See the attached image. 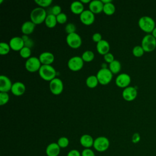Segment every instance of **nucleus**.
<instances>
[{
  "instance_id": "f257e3e1",
  "label": "nucleus",
  "mask_w": 156,
  "mask_h": 156,
  "mask_svg": "<svg viewBox=\"0 0 156 156\" xmlns=\"http://www.w3.org/2000/svg\"><path fill=\"white\" fill-rule=\"evenodd\" d=\"M138 24L141 30L147 34L152 33L156 27L154 20L147 15L140 17L138 20Z\"/></svg>"
},
{
  "instance_id": "f03ea898",
  "label": "nucleus",
  "mask_w": 156,
  "mask_h": 156,
  "mask_svg": "<svg viewBox=\"0 0 156 156\" xmlns=\"http://www.w3.org/2000/svg\"><path fill=\"white\" fill-rule=\"evenodd\" d=\"M47 15V12L44 9L40 7L34 8L30 14V21L35 25L40 24L44 22Z\"/></svg>"
},
{
  "instance_id": "7ed1b4c3",
  "label": "nucleus",
  "mask_w": 156,
  "mask_h": 156,
  "mask_svg": "<svg viewBox=\"0 0 156 156\" xmlns=\"http://www.w3.org/2000/svg\"><path fill=\"white\" fill-rule=\"evenodd\" d=\"M40 77L46 81H51L56 77L57 72L52 65H42L38 71Z\"/></svg>"
},
{
  "instance_id": "20e7f679",
  "label": "nucleus",
  "mask_w": 156,
  "mask_h": 156,
  "mask_svg": "<svg viewBox=\"0 0 156 156\" xmlns=\"http://www.w3.org/2000/svg\"><path fill=\"white\" fill-rule=\"evenodd\" d=\"M141 46L144 52H152L156 48V38L151 34H147L143 37Z\"/></svg>"
},
{
  "instance_id": "39448f33",
  "label": "nucleus",
  "mask_w": 156,
  "mask_h": 156,
  "mask_svg": "<svg viewBox=\"0 0 156 156\" xmlns=\"http://www.w3.org/2000/svg\"><path fill=\"white\" fill-rule=\"evenodd\" d=\"M96 76L98 78L99 83L102 85H106L108 84L113 78L112 73L107 68H101L98 71Z\"/></svg>"
},
{
  "instance_id": "423d86ee",
  "label": "nucleus",
  "mask_w": 156,
  "mask_h": 156,
  "mask_svg": "<svg viewBox=\"0 0 156 156\" xmlns=\"http://www.w3.org/2000/svg\"><path fill=\"white\" fill-rule=\"evenodd\" d=\"M109 146V140L105 136H100L94 139L93 147L96 151L102 152L107 151L108 149Z\"/></svg>"
},
{
  "instance_id": "0eeeda50",
  "label": "nucleus",
  "mask_w": 156,
  "mask_h": 156,
  "mask_svg": "<svg viewBox=\"0 0 156 156\" xmlns=\"http://www.w3.org/2000/svg\"><path fill=\"white\" fill-rule=\"evenodd\" d=\"M67 44L73 49H77L82 45V40L81 37L76 32L68 34L66 37Z\"/></svg>"
},
{
  "instance_id": "6e6552de",
  "label": "nucleus",
  "mask_w": 156,
  "mask_h": 156,
  "mask_svg": "<svg viewBox=\"0 0 156 156\" xmlns=\"http://www.w3.org/2000/svg\"><path fill=\"white\" fill-rule=\"evenodd\" d=\"M41 63L38 57H30L25 62V68L27 71L30 73L38 71L41 66Z\"/></svg>"
},
{
  "instance_id": "1a4fd4ad",
  "label": "nucleus",
  "mask_w": 156,
  "mask_h": 156,
  "mask_svg": "<svg viewBox=\"0 0 156 156\" xmlns=\"http://www.w3.org/2000/svg\"><path fill=\"white\" fill-rule=\"evenodd\" d=\"M84 62L80 56H73L71 57L67 63L68 68L73 71H78L83 66Z\"/></svg>"
},
{
  "instance_id": "9d476101",
  "label": "nucleus",
  "mask_w": 156,
  "mask_h": 156,
  "mask_svg": "<svg viewBox=\"0 0 156 156\" xmlns=\"http://www.w3.org/2000/svg\"><path fill=\"white\" fill-rule=\"evenodd\" d=\"M49 86L51 92L54 95L60 94L63 90V83L62 80L58 77H55L50 81Z\"/></svg>"
},
{
  "instance_id": "9b49d317",
  "label": "nucleus",
  "mask_w": 156,
  "mask_h": 156,
  "mask_svg": "<svg viewBox=\"0 0 156 156\" xmlns=\"http://www.w3.org/2000/svg\"><path fill=\"white\" fill-rule=\"evenodd\" d=\"M130 82V76L125 73L119 74L115 79V84L119 88H125L129 86Z\"/></svg>"
},
{
  "instance_id": "f8f14e48",
  "label": "nucleus",
  "mask_w": 156,
  "mask_h": 156,
  "mask_svg": "<svg viewBox=\"0 0 156 156\" xmlns=\"http://www.w3.org/2000/svg\"><path fill=\"white\" fill-rule=\"evenodd\" d=\"M137 90L136 88L132 86H129L123 89L122 92V96L123 99L126 101H132L137 97Z\"/></svg>"
},
{
  "instance_id": "ddd939ff",
  "label": "nucleus",
  "mask_w": 156,
  "mask_h": 156,
  "mask_svg": "<svg viewBox=\"0 0 156 156\" xmlns=\"http://www.w3.org/2000/svg\"><path fill=\"white\" fill-rule=\"evenodd\" d=\"M79 18L81 23L86 26L91 25L95 20L94 14L89 9L85 10L80 15Z\"/></svg>"
},
{
  "instance_id": "4468645a",
  "label": "nucleus",
  "mask_w": 156,
  "mask_h": 156,
  "mask_svg": "<svg viewBox=\"0 0 156 156\" xmlns=\"http://www.w3.org/2000/svg\"><path fill=\"white\" fill-rule=\"evenodd\" d=\"M12 50L14 51H20V50L24 46V41L21 37H13L9 43Z\"/></svg>"
},
{
  "instance_id": "2eb2a0df",
  "label": "nucleus",
  "mask_w": 156,
  "mask_h": 156,
  "mask_svg": "<svg viewBox=\"0 0 156 156\" xmlns=\"http://www.w3.org/2000/svg\"><path fill=\"white\" fill-rule=\"evenodd\" d=\"M13 83L11 80L5 75L0 76V92L7 93L11 91Z\"/></svg>"
},
{
  "instance_id": "dca6fc26",
  "label": "nucleus",
  "mask_w": 156,
  "mask_h": 156,
  "mask_svg": "<svg viewBox=\"0 0 156 156\" xmlns=\"http://www.w3.org/2000/svg\"><path fill=\"white\" fill-rule=\"evenodd\" d=\"M38 58L41 65H51L55 59L54 54L52 52L48 51L41 53Z\"/></svg>"
},
{
  "instance_id": "f3484780",
  "label": "nucleus",
  "mask_w": 156,
  "mask_h": 156,
  "mask_svg": "<svg viewBox=\"0 0 156 156\" xmlns=\"http://www.w3.org/2000/svg\"><path fill=\"white\" fill-rule=\"evenodd\" d=\"M25 91L26 86L23 82H15L13 83L11 88V92L13 95L16 96H20L23 95Z\"/></svg>"
},
{
  "instance_id": "a211bd4d",
  "label": "nucleus",
  "mask_w": 156,
  "mask_h": 156,
  "mask_svg": "<svg viewBox=\"0 0 156 156\" xmlns=\"http://www.w3.org/2000/svg\"><path fill=\"white\" fill-rule=\"evenodd\" d=\"M88 7L89 10L94 14H98L103 12L104 4L101 0H93L89 3Z\"/></svg>"
},
{
  "instance_id": "6ab92c4d",
  "label": "nucleus",
  "mask_w": 156,
  "mask_h": 156,
  "mask_svg": "<svg viewBox=\"0 0 156 156\" xmlns=\"http://www.w3.org/2000/svg\"><path fill=\"white\" fill-rule=\"evenodd\" d=\"M110 48V46L109 43L104 39L96 44V50L101 55H104L105 54L108 53Z\"/></svg>"
},
{
  "instance_id": "aec40b11",
  "label": "nucleus",
  "mask_w": 156,
  "mask_h": 156,
  "mask_svg": "<svg viewBox=\"0 0 156 156\" xmlns=\"http://www.w3.org/2000/svg\"><path fill=\"white\" fill-rule=\"evenodd\" d=\"M60 152V147L57 143H51L49 144L46 148V154L47 156H58Z\"/></svg>"
},
{
  "instance_id": "412c9836",
  "label": "nucleus",
  "mask_w": 156,
  "mask_h": 156,
  "mask_svg": "<svg viewBox=\"0 0 156 156\" xmlns=\"http://www.w3.org/2000/svg\"><path fill=\"white\" fill-rule=\"evenodd\" d=\"M70 10L72 13L76 15H80L84 10V5L80 1H75L71 2Z\"/></svg>"
},
{
  "instance_id": "4be33fe9",
  "label": "nucleus",
  "mask_w": 156,
  "mask_h": 156,
  "mask_svg": "<svg viewBox=\"0 0 156 156\" xmlns=\"http://www.w3.org/2000/svg\"><path fill=\"white\" fill-rule=\"evenodd\" d=\"M93 138L88 134L82 135L80 138V143L82 146L85 148H90L93 146L94 143Z\"/></svg>"
},
{
  "instance_id": "5701e85b",
  "label": "nucleus",
  "mask_w": 156,
  "mask_h": 156,
  "mask_svg": "<svg viewBox=\"0 0 156 156\" xmlns=\"http://www.w3.org/2000/svg\"><path fill=\"white\" fill-rule=\"evenodd\" d=\"M35 27V24L31 21H26L21 25V30L23 35H29L31 34Z\"/></svg>"
},
{
  "instance_id": "b1692460",
  "label": "nucleus",
  "mask_w": 156,
  "mask_h": 156,
  "mask_svg": "<svg viewBox=\"0 0 156 156\" xmlns=\"http://www.w3.org/2000/svg\"><path fill=\"white\" fill-rule=\"evenodd\" d=\"M108 69L113 74H118L121 69V64L119 60H114L112 62L109 63Z\"/></svg>"
},
{
  "instance_id": "393cba45",
  "label": "nucleus",
  "mask_w": 156,
  "mask_h": 156,
  "mask_svg": "<svg viewBox=\"0 0 156 156\" xmlns=\"http://www.w3.org/2000/svg\"><path fill=\"white\" fill-rule=\"evenodd\" d=\"M44 23H45V25L49 28L54 27L56 26V24H57L56 16H55L52 14H51V13L48 14L47 16L45 19Z\"/></svg>"
},
{
  "instance_id": "a878e982",
  "label": "nucleus",
  "mask_w": 156,
  "mask_h": 156,
  "mask_svg": "<svg viewBox=\"0 0 156 156\" xmlns=\"http://www.w3.org/2000/svg\"><path fill=\"white\" fill-rule=\"evenodd\" d=\"M85 83L88 88H94L97 87V85L99 83V82L96 76L91 75L86 79Z\"/></svg>"
},
{
  "instance_id": "bb28decb",
  "label": "nucleus",
  "mask_w": 156,
  "mask_h": 156,
  "mask_svg": "<svg viewBox=\"0 0 156 156\" xmlns=\"http://www.w3.org/2000/svg\"><path fill=\"white\" fill-rule=\"evenodd\" d=\"M115 10H116L115 6L112 3V2L104 4L103 12L107 15L110 16L113 15L114 13L115 12Z\"/></svg>"
},
{
  "instance_id": "cd10ccee",
  "label": "nucleus",
  "mask_w": 156,
  "mask_h": 156,
  "mask_svg": "<svg viewBox=\"0 0 156 156\" xmlns=\"http://www.w3.org/2000/svg\"><path fill=\"white\" fill-rule=\"evenodd\" d=\"M81 57H82V60H83V62H90L92 60H93V59L94 58V54L93 51H91L90 50H87L83 52Z\"/></svg>"
},
{
  "instance_id": "c85d7f7f",
  "label": "nucleus",
  "mask_w": 156,
  "mask_h": 156,
  "mask_svg": "<svg viewBox=\"0 0 156 156\" xmlns=\"http://www.w3.org/2000/svg\"><path fill=\"white\" fill-rule=\"evenodd\" d=\"M11 49L9 43L5 42H1L0 43V54L2 55H7L9 53Z\"/></svg>"
},
{
  "instance_id": "c756f323",
  "label": "nucleus",
  "mask_w": 156,
  "mask_h": 156,
  "mask_svg": "<svg viewBox=\"0 0 156 156\" xmlns=\"http://www.w3.org/2000/svg\"><path fill=\"white\" fill-rule=\"evenodd\" d=\"M144 53V51L141 45H136L132 49V54L136 57H140L143 56Z\"/></svg>"
},
{
  "instance_id": "7c9ffc66",
  "label": "nucleus",
  "mask_w": 156,
  "mask_h": 156,
  "mask_svg": "<svg viewBox=\"0 0 156 156\" xmlns=\"http://www.w3.org/2000/svg\"><path fill=\"white\" fill-rule=\"evenodd\" d=\"M31 49L29 48L24 46L20 51V56L23 58H29L31 55Z\"/></svg>"
},
{
  "instance_id": "2f4dec72",
  "label": "nucleus",
  "mask_w": 156,
  "mask_h": 156,
  "mask_svg": "<svg viewBox=\"0 0 156 156\" xmlns=\"http://www.w3.org/2000/svg\"><path fill=\"white\" fill-rule=\"evenodd\" d=\"M69 140L67 137L66 136H61L60 137L58 140L57 143L59 146L60 148H66V147L68 146L69 145Z\"/></svg>"
},
{
  "instance_id": "473e14b6",
  "label": "nucleus",
  "mask_w": 156,
  "mask_h": 156,
  "mask_svg": "<svg viewBox=\"0 0 156 156\" xmlns=\"http://www.w3.org/2000/svg\"><path fill=\"white\" fill-rule=\"evenodd\" d=\"M35 2L41 8H44L49 6L52 2V0H35Z\"/></svg>"
},
{
  "instance_id": "72a5a7b5",
  "label": "nucleus",
  "mask_w": 156,
  "mask_h": 156,
  "mask_svg": "<svg viewBox=\"0 0 156 156\" xmlns=\"http://www.w3.org/2000/svg\"><path fill=\"white\" fill-rule=\"evenodd\" d=\"M9 101V95L8 93L0 92V105L6 104Z\"/></svg>"
},
{
  "instance_id": "f704fd0d",
  "label": "nucleus",
  "mask_w": 156,
  "mask_h": 156,
  "mask_svg": "<svg viewBox=\"0 0 156 156\" xmlns=\"http://www.w3.org/2000/svg\"><path fill=\"white\" fill-rule=\"evenodd\" d=\"M65 30L67 34L74 33L76 32V26L74 23H69L65 26Z\"/></svg>"
},
{
  "instance_id": "c9c22d12",
  "label": "nucleus",
  "mask_w": 156,
  "mask_h": 156,
  "mask_svg": "<svg viewBox=\"0 0 156 156\" xmlns=\"http://www.w3.org/2000/svg\"><path fill=\"white\" fill-rule=\"evenodd\" d=\"M56 18H57V23L60 24H63L67 21L68 17H67V15L65 13L62 12L61 13H60L59 15L56 16Z\"/></svg>"
},
{
  "instance_id": "e433bc0d",
  "label": "nucleus",
  "mask_w": 156,
  "mask_h": 156,
  "mask_svg": "<svg viewBox=\"0 0 156 156\" xmlns=\"http://www.w3.org/2000/svg\"><path fill=\"white\" fill-rule=\"evenodd\" d=\"M62 13V8L60 5H55L53 7H51L50 10V13L51 14H52L55 16H57L60 13Z\"/></svg>"
},
{
  "instance_id": "4c0bfd02",
  "label": "nucleus",
  "mask_w": 156,
  "mask_h": 156,
  "mask_svg": "<svg viewBox=\"0 0 156 156\" xmlns=\"http://www.w3.org/2000/svg\"><path fill=\"white\" fill-rule=\"evenodd\" d=\"M81 156H95V154L90 148H85L82 151Z\"/></svg>"
},
{
  "instance_id": "58836bf2",
  "label": "nucleus",
  "mask_w": 156,
  "mask_h": 156,
  "mask_svg": "<svg viewBox=\"0 0 156 156\" xmlns=\"http://www.w3.org/2000/svg\"><path fill=\"white\" fill-rule=\"evenodd\" d=\"M104 58L105 62L106 63H110L114 60H115V58H114V55L110 52H108V53L105 54L104 55Z\"/></svg>"
},
{
  "instance_id": "ea45409f",
  "label": "nucleus",
  "mask_w": 156,
  "mask_h": 156,
  "mask_svg": "<svg viewBox=\"0 0 156 156\" xmlns=\"http://www.w3.org/2000/svg\"><path fill=\"white\" fill-rule=\"evenodd\" d=\"M92 40L94 42H96V43H99V41H101L102 40V37L101 34L99 32L94 33L92 36Z\"/></svg>"
},
{
  "instance_id": "a19ab883",
  "label": "nucleus",
  "mask_w": 156,
  "mask_h": 156,
  "mask_svg": "<svg viewBox=\"0 0 156 156\" xmlns=\"http://www.w3.org/2000/svg\"><path fill=\"white\" fill-rule=\"evenodd\" d=\"M140 139H141L140 135L137 132L134 133L132 136V142L134 144L138 143L140 141Z\"/></svg>"
},
{
  "instance_id": "79ce46f5",
  "label": "nucleus",
  "mask_w": 156,
  "mask_h": 156,
  "mask_svg": "<svg viewBox=\"0 0 156 156\" xmlns=\"http://www.w3.org/2000/svg\"><path fill=\"white\" fill-rule=\"evenodd\" d=\"M66 156H81V153L77 149H72L68 152Z\"/></svg>"
},
{
  "instance_id": "37998d69",
  "label": "nucleus",
  "mask_w": 156,
  "mask_h": 156,
  "mask_svg": "<svg viewBox=\"0 0 156 156\" xmlns=\"http://www.w3.org/2000/svg\"><path fill=\"white\" fill-rule=\"evenodd\" d=\"M34 43L33 40L31 38H30L27 41H26L24 42V46L29 48L30 49L34 46Z\"/></svg>"
},
{
  "instance_id": "c03bdc74",
  "label": "nucleus",
  "mask_w": 156,
  "mask_h": 156,
  "mask_svg": "<svg viewBox=\"0 0 156 156\" xmlns=\"http://www.w3.org/2000/svg\"><path fill=\"white\" fill-rule=\"evenodd\" d=\"M22 38H23V40H24V41L25 42L26 41H27L29 38V36L28 35H23L22 37Z\"/></svg>"
},
{
  "instance_id": "a18cd8bd",
  "label": "nucleus",
  "mask_w": 156,
  "mask_h": 156,
  "mask_svg": "<svg viewBox=\"0 0 156 156\" xmlns=\"http://www.w3.org/2000/svg\"><path fill=\"white\" fill-rule=\"evenodd\" d=\"M101 1L102 2V3L104 4H107V3H109V2H112V0H101Z\"/></svg>"
},
{
  "instance_id": "49530a36",
  "label": "nucleus",
  "mask_w": 156,
  "mask_h": 156,
  "mask_svg": "<svg viewBox=\"0 0 156 156\" xmlns=\"http://www.w3.org/2000/svg\"><path fill=\"white\" fill-rule=\"evenodd\" d=\"M80 1L84 4H88L91 2L90 0H80Z\"/></svg>"
},
{
  "instance_id": "de8ad7c7",
  "label": "nucleus",
  "mask_w": 156,
  "mask_h": 156,
  "mask_svg": "<svg viewBox=\"0 0 156 156\" xmlns=\"http://www.w3.org/2000/svg\"><path fill=\"white\" fill-rule=\"evenodd\" d=\"M151 34L156 38V27H155V29H154V30L152 31V32L151 33Z\"/></svg>"
},
{
  "instance_id": "09e8293b",
  "label": "nucleus",
  "mask_w": 156,
  "mask_h": 156,
  "mask_svg": "<svg viewBox=\"0 0 156 156\" xmlns=\"http://www.w3.org/2000/svg\"><path fill=\"white\" fill-rule=\"evenodd\" d=\"M2 2H3V1H2V0H1V1H0V4H1Z\"/></svg>"
}]
</instances>
